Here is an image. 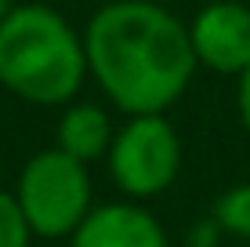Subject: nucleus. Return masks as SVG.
Instances as JSON below:
<instances>
[{
  "label": "nucleus",
  "instance_id": "nucleus-6",
  "mask_svg": "<svg viewBox=\"0 0 250 247\" xmlns=\"http://www.w3.org/2000/svg\"><path fill=\"white\" fill-rule=\"evenodd\" d=\"M69 247H167V233L138 203H102L73 229Z\"/></svg>",
  "mask_w": 250,
  "mask_h": 247
},
{
  "label": "nucleus",
  "instance_id": "nucleus-2",
  "mask_svg": "<svg viewBox=\"0 0 250 247\" xmlns=\"http://www.w3.org/2000/svg\"><path fill=\"white\" fill-rule=\"evenodd\" d=\"M87 76L83 37L47 4H15L0 22V84L29 106H65Z\"/></svg>",
  "mask_w": 250,
  "mask_h": 247
},
{
  "label": "nucleus",
  "instance_id": "nucleus-3",
  "mask_svg": "<svg viewBox=\"0 0 250 247\" xmlns=\"http://www.w3.org/2000/svg\"><path fill=\"white\" fill-rule=\"evenodd\" d=\"M25 222L33 236H73V229L91 211V175L87 164L69 157L65 149H44L22 167L15 185Z\"/></svg>",
  "mask_w": 250,
  "mask_h": 247
},
{
  "label": "nucleus",
  "instance_id": "nucleus-12",
  "mask_svg": "<svg viewBox=\"0 0 250 247\" xmlns=\"http://www.w3.org/2000/svg\"><path fill=\"white\" fill-rule=\"evenodd\" d=\"M11 7H15V4H11V0H0V22H4V15H7V11H11Z\"/></svg>",
  "mask_w": 250,
  "mask_h": 247
},
{
  "label": "nucleus",
  "instance_id": "nucleus-1",
  "mask_svg": "<svg viewBox=\"0 0 250 247\" xmlns=\"http://www.w3.org/2000/svg\"><path fill=\"white\" fill-rule=\"evenodd\" d=\"M87 76L120 113H167L196 73L188 25L156 0H109L83 29Z\"/></svg>",
  "mask_w": 250,
  "mask_h": 247
},
{
  "label": "nucleus",
  "instance_id": "nucleus-4",
  "mask_svg": "<svg viewBox=\"0 0 250 247\" xmlns=\"http://www.w3.org/2000/svg\"><path fill=\"white\" fill-rule=\"evenodd\" d=\"M109 175L120 193L134 200H152L174 185L182 171V142L163 113H138L113 135Z\"/></svg>",
  "mask_w": 250,
  "mask_h": 247
},
{
  "label": "nucleus",
  "instance_id": "nucleus-5",
  "mask_svg": "<svg viewBox=\"0 0 250 247\" xmlns=\"http://www.w3.org/2000/svg\"><path fill=\"white\" fill-rule=\"evenodd\" d=\"M188 40L203 69L239 76L250 66V4L214 0L200 7L188 22Z\"/></svg>",
  "mask_w": 250,
  "mask_h": 247
},
{
  "label": "nucleus",
  "instance_id": "nucleus-9",
  "mask_svg": "<svg viewBox=\"0 0 250 247\" xmlns=\"http://www.w3.org/2000/svg\"><path fill=\"white\" fill-rule=\"evenodd\" d=\"M29 236H33V229L25 222L15 193L0 189V247H29Z\"/></svg>",
  "mask_w": 250,
  "mask_h": 247
},
{
  "label": "nucleus",
  "instance_id": "nucleus-8",
  "mask_svg": "<svg viewBox=\"0 0 250 247\" xmlns=\"http://www.w3.org/2000/svg\"><path fill=\"white\" fill-rule=\"evenodd\" d=\"M214 222L221 225V233H232L250 244V182L221 193L214 203Z\"/></svg>",
  "mask_w": 250,
  "mask_h": 247
},
{
  "label": "nucleus",
  "instance_id": "nucleus-10",
  "mask_svg": "<svg viewBox=\"0 0 250 247\" xmlns=\"http://www.w3.org/2000/svg\"><path fill=\"white\" fill-rule=\"evenodd\" d=\"M239 80V88H236V106H239V120H243V127H247V135H250V66L243 73L236 76Z\"/></svg>",
  "mask_w": 250,
  "mask_h": 247
},
{
  "label": "nucleus",
  "instance_id": "nucleus-7",
  "mask_svg": "<svg viewBox=\"0 0 250 247\" xmlns=\"http://www.w3.org/2000/svg\"><path fill=\"white\" fill-rule=\"evenodd\" d=\"M113 135H116L113 120H109V113L102 106H94V102H69V109L58 120V149H65L69 157L91 164V160L109 153Z\"/></svg>",
  "mask_w": 250,
  "mask_h": 247
},
{
  "label": "nucleus",
  "instance_id": "nucleus-11",
  "mask_svg": "<svg viewBox=\"0 0 250 247\" xmlns=\"http://www.w3.org/2000/svg\"><path fill=\"white\" fill-rule=\"evenodd\" d=\"M218 233H221V225H218V222L196 225V229H192V240H188V247H214V244H218Z\"/></svg>",
  "mask_w": 250,
  "mask_h": 247
},
{
  "label": "nucleus",
  "instance_id": "nucleus-13",
  "mask_svg": "<svg viewBox=\"0 0 250 247\" xmlns=\"http://www.w3.org/2000/svg\"><path fill=\"white\" fill-rule=\"evenodd\" d=\"M247 4H250V0H247Z\"/></svg>",
  "mask_w": 250,
  "mask_h": 247
}]
</instances>
